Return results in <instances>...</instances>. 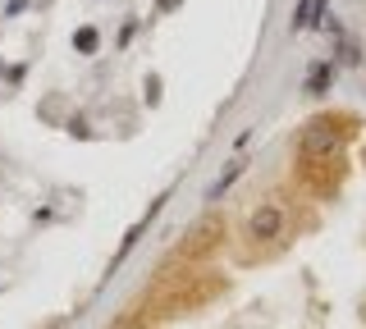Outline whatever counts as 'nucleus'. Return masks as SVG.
Masks as SVG:
<instances>
[{
  "mask_svg": "<svg viewBox=\"0 0 366 329\" xmlns=\"http://www.w3.org/2000/svg\"><path fill=\"white\" fill-rule=\"evenodd\" d=\"M339 142H343V133L334 128L330 119H316V124H307V128H302L297 151H302V160H330L334 151H339Z\"/></svg>",
  "mask_w": 366,
  "mask_h": 329,
  "instance_id": "obj_1",
  "label": "nucleus"
},
{
  "mask_svg": "<svg viewBox=\"0 0 366 329\" xmlns=\"http://www.w3.org/2000/svg\"><path fill=\"white\" fill-rule=\"evenodd\" d=\"M284 234V210L275 206V201H266V206L252 210V238H261V243H271V238Z\"/></svg>",
  "mask_w": 366,
  "mask_h": 329,
  "instance_id": "obj_2",
  "label": "nucleus"
},
{
  "mask_svg": "<svg viewBox=\"0 0 366 329\" xmlns=\"http://www.w3.org/2000/svg\"><path fill=\"white\" fill-rule=\"evenodd\" d=\"M325 5H330V0H302V5H297V14H293V32H302V28H312L316 18L325 14Z\"/></svg>",
  "mask_w": 366,
  "mask_h": 329,
  "instance_id": "obj_3",
  "label": "nucleus"
},
{
  "mask_svg": "<svg viewBox=\"0 0 366 329\" xmlns=\"http://www.w3.org/2000/svg\"><path fill=\"white\" fill-rule=\"evenodd\" d=\"M330 83H334V64H316V69L307 73V92H312V96H321Z\"/></svg>",
  "mask_w": 366,
  "mask_h": 329,
  "instance_id": "obj_4",
  "label": "nucleus"
},
{
  "mask_svg": "<svg viewBox=\"0 0 366 329\" xmlns=\"http://www.w3.org/2000/svg\"><path fill=\"white\" fill-rule=\"evenodd\" d=\"M243 169H247L243 160H234V164H229V169L220 174L216 183H211V201H220V197H225V192H229V183H234V179H238V174H243Z\"/></svg>",
  "mask_w": 366,
  "mask_h": 329,
  "instance_id": "obj_5",
  "label": "nucleus"
},
{
  "mask_svg": "<svg viewBox=\"0 0 366 329\" xmlns=\"http://www.w3.org/2000/svg\"><path fill=\"white\" fill-rule=\"evenodd\" d=\"M211 234H216V220L197 225V234H192V251H197V247H206V243H211Z\"/></svg>",
  "mask_w": 366,
  "mask_h": 329,
  "instance_id": "obj_6",
  "label": "nucleus"
},
{
  "mask_svg": "<svg viewBox=\"0 0 366 329\" xmlns=\"http://www.w3.org/2000/svg\"><path fill=\"white\" fill-rule=\"evenodd\" d=\"M73 46H78L83 55H88V51H96V28H83V32L73 37Z\"/></svg>",
  "mask_w": 366,
  "mask_h": 329,
  "instance_id": "obj_7",
  "label": "nucleus"
},
{
  "mask_svg": "<svg viewBox=\"0 0 366 329\" xmlns=\"http://www.w3.org/2000/svg\"><path fill=\"white\" fill-rule=\"evenodd\" d=\"M179 5V0H160V9H175Z\"/></svg>",
  "mask_w": 366,
  "mask_h": 329,
  "instance_id": "obj_8",
  "label": "nucleus"
}]
</instances>
